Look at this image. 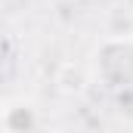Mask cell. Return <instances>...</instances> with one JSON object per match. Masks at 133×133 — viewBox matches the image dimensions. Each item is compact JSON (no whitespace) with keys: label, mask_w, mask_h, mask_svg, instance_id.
<instances>
[{"label":"cell","mask_w":133,"mask_h":133,"mask_svg":"<svg viewBox=\"0 0 133 133\" xmlns=\"http://www.w3.org/2000/svg\"><path fill=\"white\" fill-rule=\"evenodd\" d=\"M3 124H6L9 133H28L34 124H37V111H34L31 102H25V99L9 102V105L3 108Z\"/></svg>","instance_id":"7a4b0ae2"},{"label":"cell","mask_w":133,"mask_h":133,"mask_svg":"<svg viewBox=\"0 0 133 133\" xmlns=\"http://www.w3.org/2000/svg\"><path fill=\"white\" fill-rule=\"evenodd\" d=\"M93 74L108 90L133 87V37H105L93 50Z\"/></svg>","instance_id":"6da1fadb"}]
</instances>
